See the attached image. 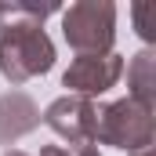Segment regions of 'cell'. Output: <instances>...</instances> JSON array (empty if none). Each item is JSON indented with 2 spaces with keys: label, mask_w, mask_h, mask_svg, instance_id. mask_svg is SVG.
<instances>
[{
  "label": "cell",
  "mask_w": 156,
  "mask_h": 156,
  "mask_svg": "<svg viewBox=\"0 0 156 156\" xmlns=\"http://www.w3.org/2000/svg\"><path fill=\"white\" fill-rule=\"evenodd\" d=\"M40 156H73V153L62 149V145H47V149H40Z\"/></svg>",
  "instance_id": "cell-9"
},
{
  "label": "cell",
  "mask_w": 156,
  "mask_h": 156,
  "mask_svg": "<svg viewBox=\"0 0 156 156\" xmlns=\"http://www.w3.org/2000/svg\"><path fill=\"white\" fill-rule=\"evenodd\" d=\"M127 83H131V94L127 98H134L142 105H153V94H156V55L149 47L134 55V62L127 69Z\"/></svg>",
  "instance_id": "cell-7"
},
{
  "label": "cell",
  "mask_w": 156,
  "mask_h": 156,
  "mask_svg": "<svg viewBox=\"0 0 156 156\" xmlns=\"http://www.w3.org/2000/svg\"><path fill=\"white\" fill-rule=\"evenodd\" d=\"M4 156H26V153H4Z\"/></svg>",
  "instance_id": "cell-10"
},
{
  "label": "cell",
  "mask_w": 156,
  "mask_h": 156,
  "mask_svg": "<svg viewBox=\"0 0 156 156\" xmlns=\"http://www.w3.org/2000/svg\"><path fill=\"white\" fill-rule=\"evenodd\" d=\"M55 11V4H0V73L11 83L44 76L55 66V44L44 33V18Z\"/></svg>",
  "instance_id": "cell-1"
},
{
  "label": "cell",
  "mask_w": 156,
  "mask_h": 156,
  "mask_svg": "<svg viewBox=\"0 0 156 156\" xmlns=\"http://www.w3.org/2000/svg\"><path fill=\"white\" fill-rule=\"evenodd\" d=\"M123 73V58L120 55H76V62L66 69L62 83L69 91H76V98H91V94H102L109 91Z\"/></svg>",
  "instance_id": "cell-5"
},
{
  "label": "cell",
  "mask_w": 156,
  "mask_h": 156,
  "mask_svg": "<svg viewBox=\"0 0 156 156\" xmlns=\"http://www.w3.org/2000/svg\"><path fill=\"white\" fill-rule=\"evenodd\" d=\"M47 127L62 138H69L73 145H94V123H98V109L91 105V98H76V94H66L58 102L47 105Z\"/></svg>",
  "instance_id": "cell-4"
},
{
  "label": "cell",
  "mask_w": 156,
  "mask_h": 156,
  "mask_svg": "<svg viewBox=\"0 0 156 156\" xmlns=\"http://www.w3.org/2000/svg\"><path fill=\"white\" fill-rule=\"evenodd\" d=\"M69 153L73 156H98V149L94 145H69Z\"/></svg>",
  "instance_id": "cell-8"
},
{
  "label": "cell",
  "mask_w": 156,
  "mask_h": 156,
  "mask_svg": "<svg viewBox=\"0 0 156 156\" xmlns=\"http://www.w3.org/2000/svg\"><path fill=\"white\" fill-rule=\"evenodd\" d=\"M37 123H40V113H37V105H33L29 94L11 91V94L0 98V142H4V145L18 142V138L29 134Z\"/></svg>",
  "instance_id": "cell-6"
},
{
  "label": "cell",
  "mask_w": 156,
  "mask_h": 156,
  "mask_svg": "<svg viewBox=\"0 0 156 156\" xmlns=\"http://www.w3.org/2000/svg\"><path fill=\"white\" fill-rule=\"evenodd\" d=\"M62 33L76 55H109L116 40V7L109 0H80L62 11Z\"/></svg>",
  "instance_id": "cell-2"
},
{
  "label": "cell",
  "mask_w": 156,
  "mask_h": 156,
  "mask_svg": "<svg viewBox=\"0 0 156 156\" xmlns=\"http://www.w3.org/2000/svg\"><path fill=\"white\" fill-rule=\"evenodd\" d=\"M116 145V149H149L153 142V105H142L134 98L113 102L98 113L94 123V142Z\"/></svg>",
  "instance_id": "cell-3"
}]
</instances>
